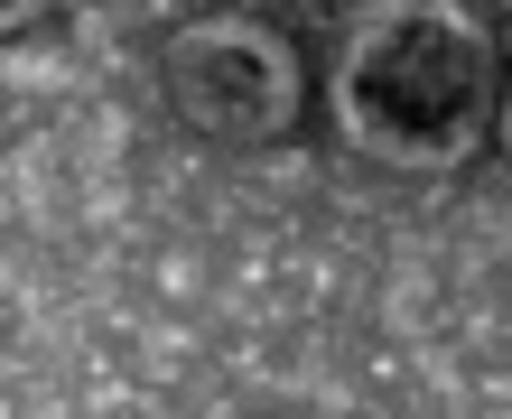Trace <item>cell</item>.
Masks as SVG:
<instances>
[{
	"label": "cell",
	"instance_id": "6da1fadb",
	"mask_svg": "<svg viewBox=\"0 0 512 419\" xmlns=\"http://www.w3.org/2000/svg\"><path fill=\"white\" fill-rule=\"evenodd\" d=\"M336 103L345 131L382 159H457L494 103L485 28L457 10H382L345 56Z\"/></svg>",
	"mask_w": 512,
	"mask_h": 419
},
{
	"label": "cell",
	"instance_id": "7a4b0ae2",
	"mask_svg": "<svg viewBox=\"0 0 512 419\" xmlns=\"http://www.w3.org/2000/svg\"><path fill=\"white\" fill-rule=\"evenodd\" d=\"M168 94L177 112H187L196 131H215V140H261V131H280V112H289V56L280 38H261V28H187V38L168 47Z\"/></svg>",
	"mask_w": 512,
	"mask_h": 419
},
{
	"label": "cell",
	"instance_id": "3957f363",
	"mask_svg": "<svg viewBox=\"0 0 512 419\" xmlns=\"http://www.w3.org/2000/svg\"><path fill=\"white\" fill-rule=\"evenodd\" d=\"M19 10H38V0H0V19H19Z\"/></svg>",
	"mask_w": 512,
	"mask_h": 419
}]
</instances>
